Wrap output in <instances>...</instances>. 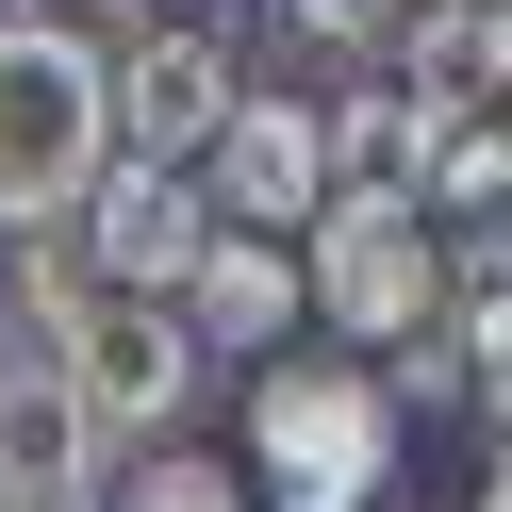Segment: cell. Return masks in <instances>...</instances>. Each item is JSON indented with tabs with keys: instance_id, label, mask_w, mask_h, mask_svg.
<instances>
[{
	"instance_id": "277c9868",
	"label": "cell",
	"mask_w": 512,
	"mask_h": 512,
	"mask_svg": "<svg viewBox=\"0 0 512 512\" xmlns=\"http://www.w3.org/2000/svg\"><path fill=\"white\" fill-rule=\"evenodd\" d=\"M199 248H215L199 166H133V149H116V166L83 182V215H67V265L100 281V298H182V281H199Z\"/></svg>"
},
{
	"instance_id": "3957f363",
	"label": "cell",
	"mask_w": 512,
	"mask_h": 512,
	"mask_svg": "<svg viewBox=\"0 0 512 512\" xmlns=\"http://www.w3.org/2000/svg\"><path fill=\"white\" fill-rule=\"evenodd\" d=\"M298 298L364 347H413L446 314V232L413 215V182H331V215L298 232Z\"/></svg>"
},
{
	"instance_id": "ba28073f",
	"label": "cell",
	"mask_w": 512,
	"mask_h": 512,
	"mask_svg": "<svg viewBox=\"0 0 512 512\" xmlns=\"http://www.w3.org/2000/svg\"><path fill=\"white\" fill-rule=\"evenodd\" d=\"M100 512H265V496H248V463H199V446H133Z\"/></svg>"
},
{
	"instance_id": "30bf717a",
	"label": "cell",
	"mask_w": 512,
	"mask_h": 512,
	"mask_svg": "<svg viewBox=\"0 0 512 512\" xmlns=\"http://www.w3.org/2000/svg\"><path fill=\"white\" fill-rule=\"evenodd\" d=\"M281 17H298V34H331V50H364V34H397L413 0H281Z\"/></svg>"
},
{
	"instance_id": "5b68a950",
	"label": "cell",
	"mask_w": 512,
	"mask_h": 512,
	"mask_svg": "<svg viewBox=\"0 0 512 512\" xmlns=\"http://www.w3.org/2000/svg\"><path fill=\"white\" fill-rule=\"evenodd\" d=\"M199 199H215V232H314L331 215V100L248 83L215 116V149H199Z\"/></svg>"
},
{
	"instance_id": "52a82bcc",
	"label": "cell",
	"mask_w": 512,
	"mask_h": 512,
	"mask_svg": "<svg viewBox=\"0 0 512 512\" xmlns=\"http://www.w3.org/2000/svg\"><path fill=\"white\" fill-rule=\"evenodd\" d=\"M166 314L199 331V364H281V331H298L314 298H298V248H281V232H215Z\"/></svg>"
},
{
	"instance_id": "6da1fadb",
	"label": "cell",
	"mask_w": 512,
	"mask_h": 512,
	"mask_svg": "<svg viewBox=\"0 0 512 512\" xmlns=\"http://www.w3.org/2000/svg\"><path fill=\"white\" fill-rule=\"evenodd\" d=\"M100 166H116V50L67 17H0V232L17 248L67 232Z\"/></svg>"
},
{
	"instance_id": "8fae6325",
	"label": "cell",
	"mask_w": 512,
	"mask_h": 512,
	"mask_svg": "<svg viewBox=\"0 0 512 512\" xmlns=\"http://www.w3.org/2000/svg\"><path fill=\"white\" fill-rule=\"evenodd\" d=\"M149 17H215V0H149Z\"/></svg>"
},
{
	"instance_id": "7a4b0ae2",
	"label": "cell",
	"mask_w": 512,
	"mask_h": 512,
	"mask_svg": "<svg viewBox=\"0 0 512 512\" xmlns=\"http://www.w3.org/2000/svg\"><path fill=\"white\" fill-rule=\"evenodd\" d=\"M281 512H380L397 479V380L380 364H248V496Z\"/></svg>"
},
{
	"instance_id": "8992f818",
	"label": "cell",
	"mask_w": 512,
	"mask_h": 512,
	"mask_svg": "<svg viewBox=\"0 0 512 512\" xmlns=\"http://www.w3.org/2000/svg\"><path fill=\"white\" fill-rule=\"evenodd\" d=\"M232 100H248V83H232V34H215V17L116 34V149H133V166H199Z\"/></svg>"
},
{
	"instance_id": "9c48e42d",
	"label": "cell",
	"mask_w": 512,
	"mask_h": 512,
	"mask_svg": "<svg viewBox=\"0 0 512 512\" xmlns=\"http://www.w3.org/2000/svg\"><path fill=\"white\" fill-rule=\"evenodd\" d=\"M446 347H463V397H479V413L512 430V265H496V281L463 298V331H446Z\"/></svg>"
},
{
	"instance_id": "7c38bea8",
	"label": "cell",
	"mask_w": 512,
	"mask_h": 512,
	"mask_svg": "<svg viewBox=\"0 0 512 512\" xmlns=\"http://www.w3.org/2000/svg\"><path fill=\"white\" fill-rule=\"evenodd\" d=\"M479 512H512V479H479Z\"/></svg>"
}]
</instances>
